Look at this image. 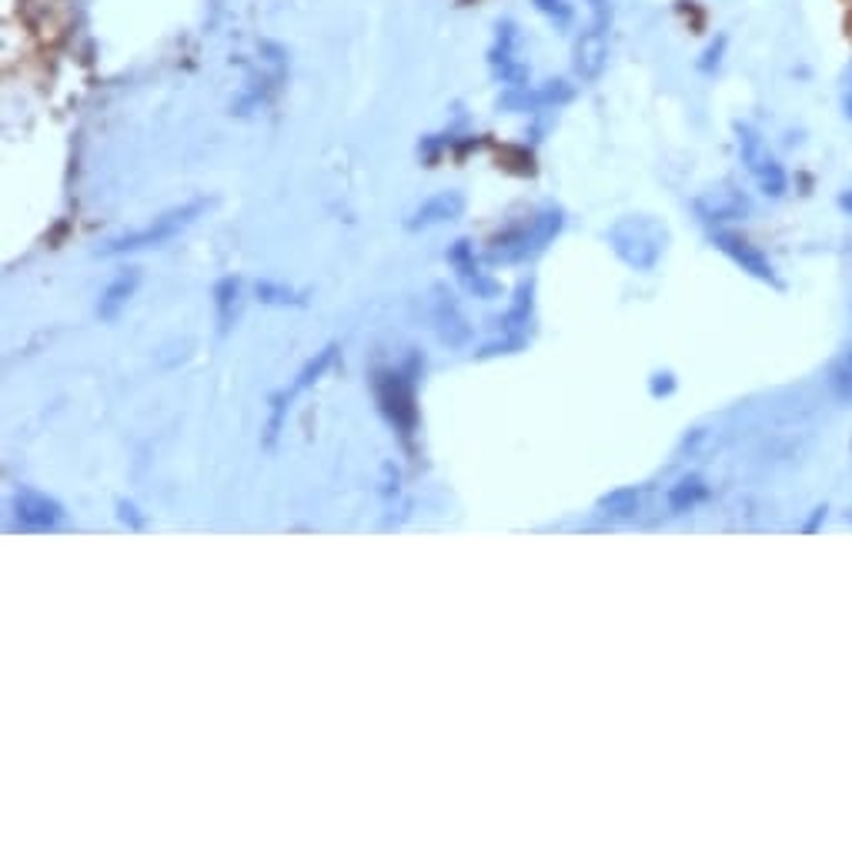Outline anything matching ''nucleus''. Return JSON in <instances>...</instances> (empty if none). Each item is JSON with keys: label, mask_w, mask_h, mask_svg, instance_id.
I'll list each match as a JSON object with an SVG mask.
<instances>
[{"label": "nucleus", "mask_w": 852, "mask_h": 852, "mask_svg": "<svg viewBox=\"0 0 852 852\" xmlns=\"http://www.w3.org/2000/svg\"><path fill=\"white\" fill-rule=\"evenodd\" d=\"M756 181H759V187H762V194L765 198H782L785 194V187H790V177H785V171H782V164L779 161H765L759 171H756Z\"/></svg>", "instance_id": "obj_16"}, {"label": "nucleus", "mask_w": 852, "mask_h": 852, "mask_svg": "<svg viewBox=\"0 0 852 852\" xmlns=\"http://www.w3.org/2000/svg\"><path fill=\"white\" fill-rule=\"evenodd\" d=\"M642 498H645V488H638V485H629V488H615L612 495H606L599 505L602 508H609L606 515H612V518H635L638 515V508H642Z\"/></svg>", "instance_id": "obj_13"}, {"label": "nucleus", "mask_w": 852, "mask_h": 852, "mask_svg": "<svg viewBox=\"0 0 852 852\" xmlns=\"http://www.w3.org/2000/svg\"><path fill=\"white\" fill-rule=\"evenodd\" d=\"M238 288H241L238 278H221V281L215 285V311H218L221 335L228 332L231 321H234V298H238Z\"/></svg>", "instance_id": "obj_14"}, {"label": "nucleus", "mask_w": 852, "mask_h": 852, "mask_svg": "<svg viewBox=\"0 0 852 852\" xmlns=\"http://www.w3.org/2000/svg\"><path fill=\"white\" fill-rule=\"evenodd\" d=\"M375 395H378V405H381L384 418L408 438L415 431V422H418L415 375H408V371H378L375 375Z\"/></svg>", "instance_id": "obj_4"}, {"label": "nucleus", "mask_w": 852, "mask_h": 852, "mask_svg": "<svg viewBox=\"0 0 852 852\" xmlns=\"http://www.w3.org/2000/svg\"><path fill=\"white\" fill-rule=\"evenodd\" d=\"M829 384H832V391H836V399H839V402H852V365L842 361V365L832 371Z\"/></svg>", "instance_id": "obj_19"}, {"label": "nucleus", "mask_w": 852, "mask_h": 852, "mask_svg": "<svg viewBox=\"0 0 852 852\" xmlns=\"http://www.w3.org/2000/svg\"><path fill=\"white\" fill-rule=\"evenodd\" d=\"M705 498H709V485H705V479H699V475H686V479H682L679 485H672L669 495H666L672 515H682V511L695 508V505L705 502Z\"/></svg>", "instance_id": "obj_12"}, {"label": "nucleus", "mask_w": 852, "mask_h": 852, "mask_svg": "<svg viewBox=\"0 0 852 852\" xmlns=\"http://www.w3.org/2000/svg\"><path fill=\"white\" fill-rule=\"evenodd\" d=\"M14 515H18V521L24 529H37V532L54 529V526H60L64 518H68V511H64V505L57 498H50V495H44L37 488H21L14 495Z\"/></svg>", "instance_id": "obj_8"}, {"label": "nucleus", "mask_w": 852, "mask_h": 852, "mask_svg": "<svg viewBox=\"0 0 852 852\" xmlns=\"http://www.w3.org/2000/svg\"><path fill=\"white\" fill-rule=\"evenodd\" d=\"M565 228V211L549 205L542 211H536L532 218H526L521 224H511L508 231L495 234L488 241V261L492 265H518V261H529L536 257L539 251H545L559 231Z\"/></svg>", "instance_id": "obj_1"}, {"label": "nucleus", "mask_w": 852, "mask_h": 852, "mask_svg": "<svg viewBox=\"0 0 852 852\" xmlns=\"http://www.w3.org/2000/svg\"><path fill=\"white\" fill-rule=\"evenodd\" d=\"M462 211H465V194L462 191H438L435 198H428L412 215L408 228L418 231V228H431V224H441V221H454V218H462Z\"/></svg>", "instance_id": "obj_10"}, {"label": "nucleus", "mask_w": 852, "mask_h": 852, "mask_svg": "<svg viewBox=\"0 0 852 852\" xmlns=\"http://www.w3.org/2000/svg\"><path fill=\"white\" fill-rule=\"evenodd\" d=\"M839 205H842L845 211H852V194H842V198H839Z\"/></svg>", "instance_id": "obj_23"}, {"label": "nucleus", "mask_w": 852, "mask_h": 852, "mask_svg": "<svg viewBox=\"0 0 852 852\" xmlns=\"http://www.w3.org/2000/svg\"><path fill=\"white\" fill-rule=\"evenodd\" d=\"M448 265L458 272V278L465 281L469 291H475V298H498V295H502V285H498L488 272L479 268L472 241H465V238L454 241V244L448 247Z\"/></svg>", "instance_id": "obj_9"}, {"label": "nucleus", "mask_w": 852, "mask_h": 852, "mask_svg": "<svg viewBox=\"0 0 852 852\" xmlns=\"http://www.w3.org/2000/svg\"><path fill=\"white\" fill-rule=\"evenodd\" d=\"M739 151H742V161H746V168L756 174L765 161H769V151H765V141L756 135V130L749 127V124H742L739 127Z\"/></svg>", "instance_id": "obj_15"}, {"label": "nucleus", "mask_w": 852, "mask_h": 852, "mask_svg": "<svg viewBox=\"0 0 852 852\" xmlns=\"http://www.w3.org/2000/svg\"><path fill=\"white\" fill-rule=\"evenodd\" d=\"M712 241H715L718 251L729 254L742 272H749L752 278H759V281L772 285V288H782V281H779V275H775V268H772V261H769L749 238H742V234H736V231H726V228H715V231H712Z\"/></svg>", "instance_id": "obj_7"}, {"label": "nucleus", "mask_w": 852, "mask_h": 852, "mask_svg": "<svg viewBox=\"0 0 852 852\" xmlns=\"http://www.w3.org/2000/svg\"><path fill=\"white\" fill-rule=\"evenodd\" d=\"M606 238H609L612 251L635 272L659 268V261L666 254V241H669L666 228L659 221H652L648 215H632V218L615 221Z\"/></svg>", "instance_id": "obj_2"}, {"label": "nucleus", "mask_w": 852, "mask_h": 852, "mask_svg": "<svg viewBox=\"0 0 852 852\" xmlns=\"http://www.w3.org/2000/svg\"><path fill=\"white\" fill-rule=\"evenodd\" d=\"M254 291H257V301H265V304H304L308 301L304 295H298L278 281H257Z\"/></svg>", "instance_id": "obj_18"}, {"label": "nucleus", "mask_w": 852, "mask_h": 852, "mask_svg": "<svg viewBox=\"0 0 852 852\" xmlns=\"http://www.w3.org/2000/svg\"><path fill=\"white\" fill-rule=\"evenodd\" d=\"M208 202H187V205H177L164 215H158L148 228L141 231H127L114 241H107L104 247H97V254L111 257V254H127V251H145V247H161L164 241L177 238L184 228H191L194 221H198L205 215Z\"/></svg>", "instance_id": "obj_3"}, {"label": "nucleus", "mask_w": 852, "mask_h": 852, "mask_svg": "<svg viewBox=\"0 0 852 852\" xmlns=\"http://www.w3.org/2000/svg\"><path fill=\"white\" fill-rule=\"evenodd\" d=\"M335 355H338V345H324L314 358H308L304 361V368L295 375V381L288 384V388H281L278 395H272V418H268V438H265V445L272 448L275 445V438H278V431H281V425H285V415H288V408H291V402L301 395L304 388H311L327 368L335 365Z\"/></svg>", "instance_id": "obj_6"}, {"label": "nucleus", "mask_w": 852, "mask_h": 852, "mask_svg": "<svg viewBox=\"0 0 852 852\" xmlns=\"http://www.w3.org/2000/svg\"><path fill=\"white\" fill-rule=\"evenodd\" d=\"M536 8H539L545 18H552L559 27H568V24H572V8L565 4V0H536Z\"/></svg>", "instance_id": "obj_20"}, {"label": "nucleus", "mask_w": 852, "mask_h": 852, "mask_svg": "<svg viewBox=\"0 0 852 852\" xmlns=\"http://www.w3.org/2000/svg\"><path fill=\"white\" fill-rule=\"evenodd\" d=\"M609 27H612V8L606 0H596L592 21L575 41V78L578 81H596L606 68L609 57Z\"/></svg>", "instance_id": "obj_5"}, {"label": "nucleus", "mask_w": 852, "mask_h": 852, "mask_svg": "<svg viewBox=\"0 0 852 852\" xmlns=\"http://www.w3.org/2000/svg\"><path fill=\"white\" fill-rule=\"evenodd\" d=\"M117 508H120V521H127L130 529H145L148 521L138 515V505H130V502H117Z\"/></svg>", "instance_id": "obj_22"}, {"label": "nucleus", "mask_w": 852, "mask_h": 852, "mask_svg": "<svg viewBox=\"0 0 852 852\" xmlns=\"http://www.w3.org/2000/svg\"><path fill=\"white\" fill-rule=\"evenodd\" d=\"M451 327H458V332L472 335V332H469V324H465V318L458 314V304H454V301H448V298H441V301H438V335H441V342H445V345H451V342H454Z\"/></svg>", "instance_id": "obj_17"}, {"label": "nucleus", "mask_w": 852, "mask_h": 852, "mask_svg": "<svg viewBox=\"0 0 852 852\" xmlns=\"http://www.w3.org/2000/svg\"><path fill=\"white\" fill-rule=\"evenodd\" d=\"M138 285H141V272L138 268H127V272H120L107 288H104V295H101V301H97V318L101 321H117L120 318V311L127 308V301H130V295L138 291Z\"/></svg>", "instance_id": "obj_11"}, {"label": "nucleus", "mask_w": 852, "mask_h": 852, "mask_svg": "<svg viewBox=\"0 0 852 852\" xmlns=\"http://www.w3.org/2000/svg\"><path fill=\"white\" fill-rule=\"evenodd\" d=\"M845 361H849V365H852V352H849V355H845Z\"/></svg>", "instance_id": "obj_24"}, {"label": "nucleus", "mask_w": 852, "mask_h": 852, "mask_svg": "<svg viewBox=\"0 0 852 852\" xmlns=\"http://www.w3.org/2000/svg\"><path fill=\"white\" fill-rule=\"evenodd\" d=\"M676 375L672 371H655L652 375V381H648V391H652V399H669L672 391H676Z\"/></svg>", "instance_id": "obj_21"}]
</instances>
